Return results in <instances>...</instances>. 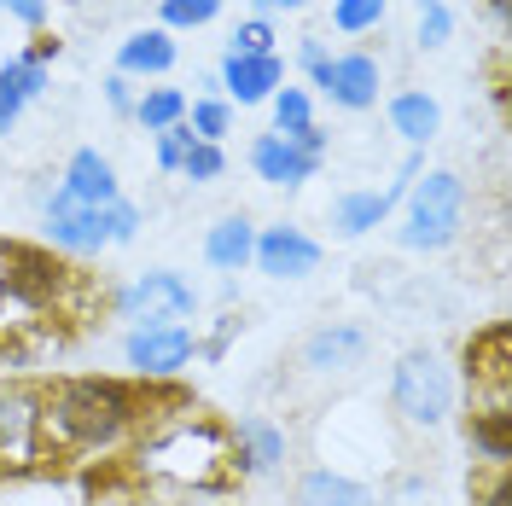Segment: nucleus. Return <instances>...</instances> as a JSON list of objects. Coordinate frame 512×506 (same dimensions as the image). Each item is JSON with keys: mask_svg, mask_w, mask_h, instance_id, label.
Returning <instances> with one entry per match:
<instances>
[{"mask_svg": "<svg viewBox=\"0 0 512 506\" xmlns=\"http://www.w3.org/2000/svg\"><path fill=\"white\" fill-rule=\"evenodd\" d=\"M140 396L123 379H59L41 390V460L111 454L140 425Z\"/></svg>", "mask_w": 512, "mask_h": 506, "instance_id": "obj_1", "label": "nucleus"}, {"mask_svg": "<svg viewBox=\"0 0 512 506\" xmlns=\"http://www.w3.org/2000/svg\"><path fill=\"white\" fill-rule=\"evenodd\" d=\"M140 472L175 483V489H198V495H216L233 483V443H227V425L204 419V413H175V419H152V431L134 448Z\"/></svg>", "mask_w": 512, "mask_h": 506, "instance_id": "obj_2", "label": "nucleus"}, {"mask_svg": "<svg viewBox=\"0 0 512 506\" xmlns=\"http://www.w3.org/2000/svg\"><path fill=\"white\" fill-rule=\"evenodd\" d=\"M134 233H140V210L128 198H111V204H76L70 192L47 198V239L70 256H99L111 245H134Z\"/></svg>", "mask_w": 512, "mask_h": 506, "instance_id": "obj_3", "label": "nucleus"}, {"mask_svg": "<svg viewBox=\"0 0 512 506\" xmlns=\"http://www.w3.org/2000/svg\"><path fill=\"white\" fill-rule=\"evenodd\" d=\"M390 408L414 431H443L454 413V373L437 349H408L390 367Z\"/></svg>", "mask_w": 512, "mask_h": 506, "instance_id": "obj_4", "label": "nucleus"}, {"mask_svg": "<svg viewBox=\"0 0 512 506\" xmlns=\"http://www.w3.org/2000/svg\"><path fill=\"white\" fill-rule=\"evenodd\" d=\"M466 227V181L454 169H425V181L408 187V251H448Z\"/></svg>", "mask_w": 512, "mask_h": 506, "instance_id": "obj_5", "label": "nucleus"}, {"mask_svg": "<svg viewBox=\"0 0 512 506\" xmlns=\"http://www.w3.org/2000/svg\"><path fill=\"white\" fill-rule=\"evenodd\" d=\"M70 285V268L59 256L30 251V245H0V303L24 309V315H47Z\"/></svg>", "mask_w": 512, "mask_h": 506, "instance_id": "obj_6", "label": "nucleus"}, {"mask_svg": "<svg viewBox=\"0 0 512 506\" xmlns=\"http://www.w3.org/2000/svg\"><path fill=\"white\" fill-rule=\"evenodd\" d=\"M192 309H198V291L175 268H152V274H140L134 285L117 291V315L134 320V332L140 326H187Z\"/></svg>", "mask_w": 512, "mask_h": 506, "instance_id": "obj_7", "label": "nucleus"}, {"mask_svg": "<svg viewBox=\"0 0 512 506\" xmlns=\"http://www.w3.org/2000/svg\"><path fill=\"white\" fill-rule=\"evenodd\" d=\"M0 466L6 472L41 466V390L35 384H0Z\"/></svg>", "mask_w": 512, "mask_h": 506, "instance_id": "obj_8", "label": "nucleus"}, {"mask_svg": "<svg viewBox=\"0 0 512 506\" xmlns=\"http://www.w3.org/2000/svg\"><path fill=\"white\" fill-rule=\"evenodd\" d=\"M367 355H373V332H367V326H355V320H326V326H315V332L303 338L297 367H303V373H320V379H338V373L367 367Z\"/></svg>", "mask_w": 512, "mask_h": 506, "instance_id": "obj_9", "label": "nucleus"}, {"mask_svg": "<svg viewBox=\"0 0 512 506\" xmlns=\"http://www.w3.org/2000/svg\"><path fill=\"white\" fill-rule=\"evenodd\" d=\"M507 379H512V326L507 320H489L483 332L466 338V384L472 396H489L483 408H512L507 402Z\"/></svg>", "mask_w": 512, "mask_h": 506, "instance_id": "obj_10", "label": "nucleus"}, {"mask_svg": "<svg viewBox=\"0 0 512 506\" xmlns=\"http://www.w3.org/2000/svg\"><path fill=\"white\" fill-rule=\"evenodd\" d=\"M123 355L146 384H163L198 355V338H192V326H140V332H128Z\"/></svg>", "mask_w": 512, "mask_h": 506, "instance_id": "obj_11", "label": "nucleus"}, {"mask_svg": "<svg viewBox=\"0 0 512 506\" xmlns=\"http://www.w3.org/2000/svg\"><path fill=\"white\" fill-rule=\"evenodd\" d=\"M419 152L408 163H402V175L390 181V187L379 192H344V198H332V233L338 239H361V233H373V227H384V216L396 210V198H408V187L419 181Z\"/></svg>", "mask_w": 512, "mask_h": 506, "instance_id": "obj_12", "label": "nucleus"}, {"mask_svg": "<svg viewBox=\"0 0 512 506\" xmlns=\"http://www.w3.org/2000/svg\"><path fill=\"white\" fill-rule=\"evenodd\" d=\"M251 262H256V274H268V280H309L320 268V239L303 233V227H291V222L262 227Z\"/></svg>", "mask_w": 512, "mask_h": 506, "instance_id": "obj_13", "label": "nucleus"}, {"mask_svg": "<svg viewBox=\"0 0 512 506\" xmlns=\"http://www.w3.org/2000/svg\"><path fill=\"white\" fill-rule=\"evenodd\" d=\"M315 88L338 111H367V105H379V88H384V76H379V59H367V53H344V59H326L315 70Z\"/></svg>", "mask_w": 512, "mask_h": 506, "instance_id": "obj_14", "label": "nucleus"}, {"mask_svg": "<svg viewBox=\"0 0 512 506\" xmlns=\"http://www.w3.org/2000/svg\"><path fill=\"white\" fill-rule=\"evenodd\" d=\"M227 443H233V472L239 477H268V472L286 466V431L274 419H262V413L239 419L227 431Z\"/></svg>", "mask_w": 512, "mask_h": 506, "instance_id": "obj_15", "label": "nucleus"}, {"mask_svg": "<svg viewBox=\"0 0 512 506\" xmlns=\"http://www.w3.org/2000/svg\"><path fill=\"white\" fill-rule=\"evenodd\" d=\"M280 82H286L280 53H227L222 59V88H227V99H239V105H262V99H274Z\"/></svg>", "mask_w": 512, "mask_h": 506, "instance_id": "obj_16", "label": "nucleus"}, {"mask_svg": "<svg viewBox=\"0 0 512 506\" xmlns=\"http://www.w3.org/2000/svg\"><path fill=\"white\" fill-rule=\"evenodd\" d=\"M251 169H256V181H268V187H303V181L320 175V158H309L286 134H262L251 146Z\"/></svg>", "mask_w": 512, "mask_h": 506, "instance_id": "obj_17", "label": "nucleus"}, {"mask_svg": "<svg viewBox=\"0 0 512 506\" xmlns=\"http://www.w3.org/2000/svg\"><path fill=\"white\" fill-rule=\"evenodd\" d=\"M291 506H379L373 483L338 472V466H309L291 483Z\"/></svg>", "mask_w": 512, "mask_h": 506, "instance_id": "obj_18", "label": "nucleus"}, {"mask_svg": "<svg viewBox=\"0 0 512 506\" xmlns=\"http://www.w3.org/2000/svg\"><path fill=\"white\" fill-rule=\"evenodd\" d=\"M76 204H111V198H123L117 192V169H111V158L105 152H94V146H82L76 158L64 163V187Z\"/></svg>", "mask_w": 512, "mask_h": 506, "instance_id": "obj_19", "label": "nucleus"}, {"mask_svg": "<svg viewBox=\"0 0 512 506\" xmlns=\"http://www.w3.org/2000/svg\"><path fill=\"white\" fill-rule=\"evenodd\" d=\"M256 251V227L251 216H222V222L204 233V262L210 268H222V274H239Z\"/></svg>", "mask_w": 512, "mask_h": 506, "instance_id": "obj_20", "label": "nucleus"}, {"mask_svg": "<svg viewBox=\"0 0 512 506\" xmlns=\"http://www.w3.org/2000/svg\"><path fill=\"white\" fill-rule=\"evenodd\" d=\"M175 70V41L169 30H134L117 47V76H169Z\"/></svg>", "mask_w": 512, "mask_h": 506, "instance_id": "obj_21", "label": "nucleus"}, {"mask_svg": "<svg viewBox=\"0 0 512 506\" xmlns=\"http://www.w3.org/2000/svg\"><path fill=\"white\" fill-rule=\"evenodd\" d=\"M390 128L408 140V146H431L437 140V128H443V105L431 94H419V88H408V94H396L390 99Z\"/></svg>", "mask_w": 512, "mask_h": 506, "instance_id": "obj_22", "label": "nucleus"}, {"mask_svg": "<svg viewBox=\"0 0 512 506\" xmlns=\"http://www.w3.org/2000/svg\"><path fill=\"white\" fill-rule=\"evenodd\" d=\"M466 443L489 466H512V408H478L466 425Z\"/></svg>", "mask_w": 512, "mask_h": 506, "instance_id": "obj_23", "label": "nucleus"}, {"mask_svg": "<svg viewBox=\"0 0 512 506\" xmlns=\"http://www.w3.org/2000/svg\"><path fill=\"white\" fill-rule=\"evenodd\" d=\"M134 117H140L146 134H163V128H175L187 117V94H181V88H152V94L134 99Z\"/></svg>", "mask_w": 512, "mask_h": 506, "instance_id": "obj_24", "label": "nucleus"}, {"mask_svg": "<svg viewBox=\"0 0 512 506\" xmlns=\"http://www.w3.org/2000/svg\"><path fill=\"white\" fill-rule=\"evenodd\" d=\"M0 506H76V495L53 477H18L0 489Z\"/></svg>", "mask_w": 512, "mask_h": 506, "instance_id": "obj_25", "label": "nucleus"}, {"mask_svg": "<svg viewBox=\"0 0 512 506\" xmlns=\"http://www.w3.org/2000/svg\"><path fill=\"white\" fill-rule=\"evenodd\" d=\"M309 128H315L309 94H303V88H274V134L297 140V134H309Z\"/></svg>", "mask_w": 512, "mask_h": 506, "instance_id": "obj_26", "label": "nucleus"}, {"mask_svg": "<svg viewBox=\"0 0 512 506\" xmlns=\"http://www.w3.org/2000/svg\"><path fill=\"white\" fill-rule=\"evenodd\" d=\"M222 6L227 0H158V18L163 30H204L222 18Z\"/></svg>", "mask_w": 512, "mask_h": 506, "instance_id": "obj_27", "label": "nucleus"}, {"mask_svg": "<svg viewBox=\"0 0 512 506\" xmlns=\"http://www.w3.org/2000/svg\"><path fill=\"white\" fill-rule=\"evenodd\" d=\"M384 6L390 0H332V24L344 35H367L384 24Z\"/></svg>", "mask_w": 512, "mask_h": 506, "instance_id": "obj_28", "label": "nucleus"}, {"mask_svg": "<svg viewBox=\"0 0 512 506\" xmlns=\"http://www.w3.org/2000/svg\"><path fill=\"white\" fill-rule=\"evenodd\" d=\"M187 128H192V140L222 146V134H227V99H198V105H187Z\"/></svg>", "mask_w": 512, "mask_h": 506, "instance_id": "obj_29", "label": "nucleus"}, {"mask_svg": "<svg viewBox=\"0 0 512 506\" xmlns=\"http://www.w3.org/2000/svg\"><path fill=\"white\" fill-rule=\"evenodd\" d=\"M222 169H227V152L222 146H204V140H192L187 158H181V175L198 181V187H204V181H222Z\"/></svg>", "mask_w": 512, "mask_h": 506, "instance_id": "obj_30", "label": "nucleus"}, {"mask_svg": "<svg viewBox=\"0 0 512 506\" xmlns=\"http://www.w3.org/2000/svg\"><path fill=\"white\" fill-rule=\"evenodd\" d=\"M454 35V12L443 0H419V47H443Z\"/></svg>", "mask_w": 512, "mask_h": 506, "instance_id": "obj_31", "label": "nucleus"}, {"mask_svg": "<svg viewBox=\"0 0 512 506\" xmlns=\"http://www.w3.org/2000/svg\"><path fill=\"white\" fill-rule=\"evenodd\" d=\"M6 70H12V82H18V94H24V105L47 94V59H35V53H24V59H6Z\"/></svg>", "mask_w": 512, "mask_h": 506, "instance_id": "obj_32", "label": "nucleus"}, {"mask_svg": "<svg viewBox=\"0 0 512 506\" xmlns=\"http://www.w3.org/2000/svg\"><path fill=\"white\" fill-rule=\"evenodd\" d=\"M379 506H437V495H431V483H425L419 472H408V477L390 483V495H384Z\"/></svg>", "mask_w": 512, "mask_h": 506, "instance_id": "obj_33", "label": "nucleus"}, {"mask_svg": "<svg viewBox=\"0 0 512 506\" xmlns=\"http://www.w3.org/2000/svg\"><path fill=\"white\" fill-rule=\"evenodd\" d=\"M187 146H192V128H187V117H181L175 128H163V134H158V169H169V175H175V169H181V158H187Z\"/></svg>", "mask_w": 512, "mask_h": 506, "instance_id": "obj_34", "label": "nucleus"}, {"mask_svg": "<svg viewBox=\"0 0 512 506\" xmlns=\"http://www.w3.org/2000/svg\"><path fill=\"white\" fill-rule=\"evenodd\" d=\"M24 117V94H18V82H12V70L0 64V134H12Z\"/></svg>", "mask_w": 512, "mask_h": 506, "instance_id": "obj_35", "label": "nucleus"}, {"mask_svg": "<svg viewBox=\"0 0 512 506\" xmlns=\"http://www.w3.org/2000/svg\"><path fill=\"white\" fill-rule=\"evenodd\" d=\"M233 53H274V30H268V18L239 24V35H233Z\"/></svg>", "mask_w": 512, "mask_h": 506, "instance_id": "obj_36", "label": "nucleus"}, {"mask_svg": "<svg viewBox=\"0 0 512 506\" xmlns=\"http://www.w3.org/2000/svg\"><path fill=\"white\" fill-rule=\"evenodd\" d=\"M472 506H512V477H507V466H495V477L478 489V501Z\"/></svg>", "mask_w": 512, "mask_h": 506, "instance_id": "obj_37", "label": "nucleus"}, {"mask_svg": "<svg viewBox=\"0 0 512 506\" xmlns=\"http://www.w3.org/2000/svg\"><path fill=\"white\" fill-rule=\"evenodd\" d=\"M0 12H12L24 30H41L47 24V0H0Z\"/></svg>", "mask_w": 512, "mask_h": 506, "instance_id": "obj_38", "label": "nucleus"}, {"mask_svg": "<svg viewBox=\"0 0 512 506\" xmlns=\"http://www.w3.org/2000/svg\"><path fill=\"white\" fill-rule=\"evenodd\" d=\"M105 105H111V111H134V88H128V76H111V82H105Z\"/></svg>", "mask_w": 512, "mask_h": 506, "instance_id": "obj_39", "label": "nucleus"}, {"mask_svg": "<svg viewBox=\"0 0 512 506\" xmlns=\"http://www.w3.org/2000/svg\"><path fill=\"white\" fill-rule=\"evenodd\" d=\"M233 332H239V315H222V326H216V338L204 344V355H222V349H227V338H233Z\"/></svg>", "mask_w": 512, "mask_h": 506, "instance_id": "obj_40", "label": "nucleus"}, {"mask_svg": "<svg viewBox=\"0 0 512 506\" xmlns=\"http://www.w3.org/2000/svg\"><path fill=\"white\" fill-rule=\"evenodd\" d=\"M297 59H303V70L315 76L320 64H326V47H320V41H303V53H297Z\"/></svg>", "mask_w": 512, "mask_h": 506, "instance_id": "obj_41", "label": "nucleus"}, {"mask_svg": "<svg viewBox=\"0 0 512 506\" xmlns=\"http://www.w3.org/2000/svg\"><path fill=\"white\" fill-rule=\"evenodd\" d=\"M303 6H309V0H256L262 18H268V12H303Z\"/></svg>", "mask_w": 512, "mask_h": 506, "instance_id": "obj_42", "label": "nucleus"}, {"mask_svg": "<svg viewBox=\"0 0 512 506\" xmlns=\"http://www.w3.org/2000/svg\"><path fill=\"white\" fill-rule=\"evenodd\" d=\"M489 6H495V18H501V24H507V12H512V0H489Z\"/></svg>", "mask_w": 512, "mask_h": 506, "instance_id": "obj_43", "label": "nucleus"}]
</instances>
